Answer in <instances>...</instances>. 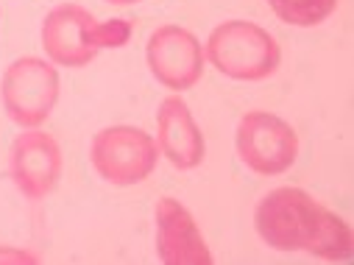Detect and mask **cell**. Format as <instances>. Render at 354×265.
Listing matches in <instances>:
<instances>
[{
    "label": "cell",
    "instance_id": "13",
    "mask_svg": "<svg viewBox=\"0 0 354 265\" xmlns=\"http://www.w3.org/2000/svg\"><path fill=\"white\" fill-rule=\"evenodd\" d=\"M106 3H115V6H131V3H140V0H106Z\"/></svg>",
    "mask_w": 354,
    "mask_h": 265
},
{
    "label": "cell",
    "instance_id": "4",
    "mask_svg": "<svg viewBox=\"0 0 354 265\" xmlns=\"http://www.w3.org/2000/svg\"><path fill=\"white\" fill-rule=\"evenodd\" d=\"M59 101V70L39 56L12 62L0 78V104L12 123L23 129L42 126Z\"/></svg>",
    "mask_w": 354,
    "mask_h": 265
},
{
    "label": "cell",
    "instance_id": "2",
    "mask_svg": "<svg viewBox=\"0 0 354 265\" xmlns=\"http://www.w3.org/2000/svg\"><path fill=\"white\" fill-rule=\"evenodd\" d=\"M131 39L126 20H98L78 3H62L42 23V48L59 67H86L101 51L123 48Z\"/></svg>",
    "mask_w": 354,
    "mask_h": 265
},
{
    "label": "cell",
    "instance_id": "10",
    "mask_svg": "<svg viewBox=\"0 0 354 265\" xmlns=\"http://www.w3.org/2000/svg\"><path fill=\"white\" fill-rule=\"evenodd\" d=\"M156 145L165 159L179 167L193 170L207 156L204 134L182 95H167L156 109Z\"/></svg>",
    "mask_w": 354,
    "mask_h": 265
},
{
    "label": "cell",
    "instance_id": "14",
    "mask_svg": "<svg viewBox=\"0 0 354 265\" xmlns=\"http://www.w3.org/2000/svg\"><path fill=\"white\" fill-rule=\"evenodd\" d=\"M0 17H3V9H0Z\"/></svg>",
    "mask_w": 354,
    "mask_h": 265
},
{
    "label": "cell",
    "instance_id": "1",
    "mask_svg": "<svg viewBox=\"0 0 354 265\" xmlns=\"http://www.w3.org/2000/svg\"><path fill=\"white\" fill-rule=\"evenodd\" d=\"M254 229L277 251H307L321 259L343 262L351 257V226L301 188H277L254 210Z\"/></svg>",
    "mask_w": 354,
    "mask_h": 265
},
{
    "label": "cell",
    "instance_id": "11",
    "mask_svg": "<svg viewBox=\"0 0 354 265\" xmlns=\"http://www.w3.org/2000/svg\"><path fill=\"white\" fill-rule=\"evenodd\" d=\"M268 6L288 26L313 28L321 26L337 9V0H268Z\"/></svg>",
    "mask_w": 354,
    "mask_h": 265
},
{
    "label": "cell",
    "instance_id": "7",
    "mask_svg": "<svg viewBox=\"0 0 354 265\" xmlns=\"http://www.w3.org/2000/svg\"><path fill=\"white\" fill-rule=\"evenodd\" d=\"M145 59L153 78L173 93H185L204 75V45L182 26H159L145 45Z\"/></svg>",
    "mask_w": 354,
    "mask_h": 265
},
{
    "label": "cell",
    "instance_id": "12",
    "mask_svg": "<svg viewBox=\"0 0 354 265\" xmlns=\"http://www.w3.org/2000/svg\"><path fill=\"white\" fill-rule=\"evenodd\" d=\"M9 262V265H37L39 257L28 248H17V246H0V265Z\"/></svg>",
    "mask_w": 354,
    "mask_h": 265
},
{
    "label": "cell",
    "instance_id": "9",
    "mask_svg": "<svg viewBox=\"0 0 354 265\" xmlns=\"http://www.w3.org/2000/svg\"><path fill=\"white\" fill-rule=\"evenodd\" d=\"M156 257L165 265H212V251L196 218L170 196L156 201Z\"/></svg>",
    "mask_w": 354,
    "mask_h": 265
},
{
    "label": "cell",
    "instance_id": "5",
    "mask_svg": "<svg viewBox=\"0 0 354 265\" xmlns=\"http://www.w3.org/2000/svg\"><path fill=\"white\" fill-rule=\"evenodd\" d=\"M90 162L104 182L131 188L145 182L159 162L156 137L137 126H106L93 137Z\"/></svg>",
    "mask_w": 354,
    "mask_h": 265
},
{
    "label": "cell",
    "instance_id": "3",
    "mask_svg": "<svg viewBox=\"0 0 354 265\" xmlns=\"http://www.w3.org/2000/svg\"><path fill=\"white\" fill-rule=\"evenodd\" d=\"M204 59L226 78L234 81H262L279 70L282 51L279 42L257 23L226 20L212 28Z\"/></svg>",
    "mask_w": 354,
    "mask_h": 265
},
{
    "label": "cell",
    "instance_id": "8",
    "mask_svg": "<svg viewBox=\"0 0 354 265\" xmlns=\"http://www.w3.org/2000/svg\"><path fill=\"white\" fill-rule=\"evenodd\" d=\"M62 167L64 159L59 143L39 126L23 129V134L15 137L9 151V173L20 196L31 201L48 199L62 179Z\"/></svg>",
    "mask_w": 354,
    "mask_h": 265
},
{
    "label": "cell",
    "instance_id": "6",
    "mask_svg": "<svg viewBox=\"0 0 354 265\" xmlns=\"http://www.w3.org/2000/svg\"><path fill=\"white\" fill-rule=\"evenodd\" d=\"M234 148L245 167L259 176H279L299 159L296 129L274 112H248L240 118L234 131Z\"/></svg>",
    "mask_w": 354,
    "mask_h": 265
}]
</instances>
